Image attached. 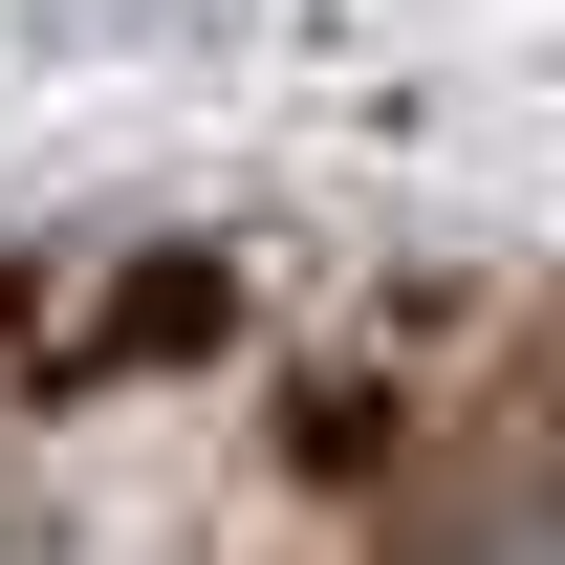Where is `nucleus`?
I'll list each match as a JSON object with an SVG mask.
<instances>
[{
    "instance_id": "obj_1",
    "label": "nucleus",
    "mask_w": 565,
    "mask_h": 565,
    "mask_svg": "<svg viewBox=\"0 0 565 565\" xmlns=\"http://www.w3.org/2000/svg\"><path fill=\"white\" fill-rule=\"evenodd\" d=\"M479 565H565V522H500V544H479Z\"/></svg>"
}]
</instances>
